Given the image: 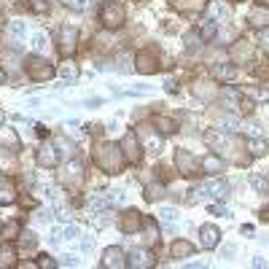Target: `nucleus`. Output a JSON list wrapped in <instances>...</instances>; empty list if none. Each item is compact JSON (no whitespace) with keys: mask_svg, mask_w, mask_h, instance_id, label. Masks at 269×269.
<instances>
[{"mask_svg":"<svg viewBox=\"0 0 269 269\" xmlns=\"http://www.w3.org/2000/svg\"><path fill=\"white\" fill-rule=\"evenodd\" d=\"M239 113H245V116H250L253 113V102L248 100V97H239V108H237Z\"/></svg>","mask_w":269,"mask_h":269,"instance_id":"obj_40","label":"nucleus"},{"mask_svg":"<svg viewBox=\"0 0 269 269\" xmlns=\"http://www.w3.org/2000/svg\"><path fill=\"white\" fill-rule=\"evenodd\" d=\"M170 3L175 5L178 11H197V8H202V0H170Z\"/></svg>","mask_w":269,"mask_h":269,"instance_id":"obj_28","label":"nucleus"},{"mask_svg":"<svg viewBox=\"0 0 269 269\" xmlns=\"http://www.w3.org/2000/svg\"><path fill=\"white\" fill-rule=\"evenodd\" d=\"M205 143H208L210 148H215V151H221V148H232V137H229L226 132H221V129H213V132L205 135Z\"/></svg>","mask_w":269,"mask_h":269,"instance_id":"obj_9","label":"nucleus"},{"mask_svg":"<svg viewBox=\"0 0 269 269\" xmlns=\"http://www.w3.org/2000/svg\"><path fill=\"white\" fill-rule=\"evenodd\" d=\"M46 46H49V41H46V35H43V32H38V35L32 38V49H35V51H43Z\"/></svg>","mask_w":269,"mask_h":269,"instance_id":"obj_41","label":"nucleus"},{"mask_svg":"<svg viewBox=\"0 0 269 269\" xmlns=\"http://www.w3.org/2000/svg\"><path fill=\"white\" fill-rule=\"evenodd\" d=\"M65 180H70V183H78V180H81V164H78V162H67V167H65Z\"/></svg>","mask_w":269,"mask_h":269,"instance_id":"obj_27","label":"nucleus"},{"mask_svg":"<svg viewBox=\"0 0 269 269\" xmlns=\"http://www.w3.org/2000/svg\"><path fill=\"white\" fill-rule=\"evenodd\" d=\"M76 264H78L76 256H62L60 259V267H76Z\"/></svg>","mask_w":269,"mask_h":269,"instance_id":"obj_48","label":"nucleus"},{"mask_svg":"<svg viewBox=\"0 0 269 269\" xmlns=\"http://www.w3.org/2000/svg\"><path fill=\"white\" fill-rule=\"evenodd\" d=\"M62 237H65V239H73V237H78V226H65V232H62Z\"/></svg>","mask_w":269,"mask_h":269,"instance_id":"obj_47","label":"nucleus"},{"mask_svg":"<svg viewBox=\"0 0 269 269\" xmlns=\"http://www.w3.org/2000/svg\"><path fill=\"white\" fill-rule=\"evenodd\" d=\"M121 162H124L121 146H116V143H102L100 151H97V164H100L105 173H119V170H121Z\"/></svg>","mask_w":269,"mask_h":269,"instance_id":"obj_1","label":"nucleus"},{"mask_svg":"<svg viewBox=\"0 0 269 269\" xmlns=\"http://www.w3.org/2000/svg\"><path fill=\"white\" fill-rule=\"evenodd\" d=\"M164 89H167V91H175L178 87H175V81H173V78H167V81H164Z\"/></svg>","mask_w":269,"mask_h":269,"instance_id":"obj_54","label":"nucleus"},{"mask_svg":"<svg viewBox=\"0 0 269 269\" xmlns=\"http://www.w3.org/2000/svg\"><path fill=\"white\" fill-rule=\"evenodd\" d=\"M175 167H178L180 175H186V178H191V175L199 173V159L191 156L188 151H183V148H178L175 151Z\"/></svg>","mask_w":269,"mask_h":269,"instance_id":"obj_4","label":"nucleus"},{"mask_svg":"<svg viewBox=\"0 0 269 269\" xmlns=\"http://www.w3.org/2000/svg\"><path fill=\"white\" fill-rule=\"evenodd\" d=\"M25 65H27V76H30L32 81H49V78L54 76L51 65L46 60H41V57H30Z\"/></svg>","mask_w":269,"mask_h":269,"instance_id":"obj_3","label":"nucleus"},{"mask_svg":"<svg viewBox=\"0 0 269 269\" xmlns=\"http://www.w3.org/2000/svg\"><path fill=\"white\" fill-rule=\"evenodd\" d=\"M3 121H5V116H3V111H0V127H3Z\"/></svg>","mask_w":269,"mask_h":269,"instance_id":"obj_57","label":"nucleus"},{"mask_svg":"<svg viewBox=\"0 0 269 269\" xmlns=\"http://www.w3.org/2000/svg\"><path fill=\"white\" fill-rule=\"evenodd\" d=\"M19 242H22V248H25V250H32L38 245V237L32 232H19Z\"/></svg>","mask_w":269,"mask_h":269,"instance_id":"obj_32","label":"nucleus"},{"mask_svg":"<svg viewBox=\"0 0 269 269\" xmlns=\"http://www.w3.org/2000/svg\"><path fill=\"white\" fill-rule=\"evenodd\" d=\"M248 151H250V156H267L269 143H267V140H261V137H253V140L248 143Z\"/></svg>","mask_w":269,"mask_h":269,"instance_id":"obj_21","label":"nucleus"},{"mask_svg":"<svg viewBox=\"0 0 269 269\" xmlns=\"http://www.w3.org/2000/svg\"><path fill=\"white\" fill-rule=\"evenodd\" d=\"M218 239H221V232H218V229H215V226H202V229H199V242H202V248L205 250H213L215 248V245H218Z\"/></svg>","mask_w":269,"mask_h":269,"instance_id":"obj_10","label":"nucleus"},{"mask_svg":"<svg viewBox=\"0 0 269 269\" xmlns=\"http://www.w3.org/2000/svg\"><path fill=\"white\" fill-rule=\"evenodd\" d=\"M121 153H124V159H127V162H140L143 148H140V140L135 137V132H127V135H124V140H121Z\"/></svg>","mask_w":269,"mask_h":269,"instance_id":"obj_5","label":"nucleus"},{"mask_svg":"<svg viewBox=\"0 0 269 269\" xmlns=\"http://www.w3.org/2000/svg\"><path fill=\"white\" fill-rule=\"evenodd\" d=\"M170 253H173L175 259H188V256L194 253V245L186 242V239H175L173 248H170Z\"/></svg>","mask_w":269,"mask_h":269,"instance_id":"obj_15","label":"nucleus"},{"mask_svg":"<svg viewBox=\"0 0 269 269\" xmlns=\"http://www.w3.org/2000/svg\"><path fill=\"white\" fill-rule=\"evenodd\" d=\"M186 49H188V51L202 49V38H199V32H191V35H186Z\"/></svg>","mask_w":269,"mask_h":269,"instance_id":"obj_36","label":"nucleus"},{"mask_svg":"<svg viewBox=\"0 0 269 269\" xmlns=\"http://www.w3.org/2000/svg\"><path fill=\"white\" fill-rule=\"evenodd\" d=\"M38 267L41 269H54V267H60V261L49 259V256H41V259H38Z\"/></svg>","mask_w":269,"mask_h":269,"instance_id":"obj_42","label":"nucleus"},{"mask_svg":"<svg viewBox=\"0 0 269 269\" xmlns=\"http://www.w3.org/2000/svg\"><path fill=\"white\" fill-rule=\"evenodd\" d=\"M159 215H162V221L167 224V229H173V224L178 221V213H175L173 208H162V213H159Z\"/></svg>","mask_w":269,"mask_h":269,"instance_id":"obj_34","label":"nucleus"},{"mask_svg":"<svg viewBox=\"0 0 269 269\" xmlns=\"http://www.w3.org/2000/svg\"><path fill=\"white\" fill-rule=\"evenodd\" d=\"M153 124H156L164 135H173L175 129H178V124H175L173 119H167V116H156V119H153Z\"/></svg>","mask_w":269,"mask_h":269,"instance_id":"obj_25","label":"nucleus"},{"mask_svg":"<svg viewBox=\"0 0 269 269\" xmlns=\"http://www.w3.org/2000/svg\"><path fill=\"white\" fill-rule=\"evenodd\" d=\"M127 261H124V250L121 248H108L105 253H102V267L105 269H119V267H124Z\"/></svg>","mask_w":269,"mask_h":269,"instance_id":"obj_12","label":"nucleus"},{"mask_svg":"<svg viewBox=\"0 0 269 269\" xmlns=\"http://www.w3.org/2000/svg\"><path fill=\"white\" fill-rule=\"evenodd\" d=\"M16 202V191L8 180H0V205H11Z\"/></svg>","mask_w":269,"mask_h":269,"instance_id":"obj_20","label":"nucleus"},{"mask_svg":"<svg viewBox=\"0 0 269 269\" xmlns=\"http://www.w3.org/2000/svg\"><path fill=\"white\" fill-rule=\"evenodd\" d=\"M46 3H51V0H46Z\"/></svg>","mask_w":269,"mask_h":269,"instance_id":"obj_59","label":"nucleus"},{"mask_svg":"<svg viewBox=\"0 0 269 269\" xmlns=\"http://www.w3.org/2000/svg\"><path fill=\"white\" fill-rule=\"evenodd\" d=\"M239 97H242V94H239L237 89H224V91H221V102H224L229 111H237V108H239Z\"/></svg>","mask_w":269,"mask_h":269,"instance_id":"obj_18","label":"nucleus"},{"mask_svg":"<svg viewBox=\"0 0 269 269\" xmlns=\"http://www.w3.org/2000/svg\"><path fill=\"white\" fill-rule=\"evenodd\" d=\"M94 0H67V8L70 11H87Z\"/></svg>","mask_w":269,"mask_h":269,"instance_id":"obj_38","label":"nucleus"},{"mask_svg":"<svg viewBox=\"0 0 269 269\" xmlns=\"http://www.w3.org/2000/svg\"><path fill=\"white\" fill-rule=\"evenodd\" d=\"M210 213L213 215H229V210L224 208V205H210Z\"/></svg>","mask_w":269,"mask_h":269,"instance_id":"obj_50","label":"nucleus"},{"mask_svg":"<svg viewBox=\"0 0 269 269\" xmlns=\"http://www.w3.org/2000/svg\"><path fill=\"white\" fill-rule=\"evenodd\" d=\"M137 70L140 73H153L156 70V54H153V49H146L137 54Z\"/></svg>","mask_w":269,"mask_h":269,"instance_id":"obj_13","label":"nucleus"},{"mask_svg":"<svg viewBox=\"0 0 269 269\" xmlns=\"http://www.w3.org/2000/svg\"><path fill=\"white\" fill-rule=\"evenodd\" d=\"M100 22L105 27H121L124 25V5L121 3H113V0H105L100 8Z\"/></svg>","mask_w":269,"mask_h":269,"instance_id":"obj_2","label":"nucleus"},{"mask_svg":"<svg viewBox=\"0 0 269 269\" xmlns=\"http://www.w3.org/2000/svg\"><path fill=\"white\" fill-rule=\"evenodd\" d=\"M188 194H191V197H188V202L194 205V202H202V199L208 197V188H205V186H197V188H191Z\"/></svg>","mask_w":269,"mask_h":269,"instance_id":"obj_37","label":"nucleus"},{"mask_svg":"<svg viewBox=\"0 0 269 269\" xmlns=\"http://www.w3.org/2000/svg\"><path fill=\"white\" fill-rule=\"evenodd\" d=\"M159 197H164V188L162 186H148L146 188V199H148V202H153V199H159Z\"/></svg>","mask_w":269,"mask_h":269,"instance_id":"obj_39","label":"nucleus"},{"mask_svg":"<svg viewBox=\"0 0 269 269\" xmlns=\"http://www.w3.org/2000/svg\"><path fill=\"white\" fill-rule=\"evenodd\" d=\"M60 76L65 78V81H76V78H78V65H76V62H62Z\"/></svg>","mask_w":269,"mask_h":269,"instance_id":"obj_24","label":"nucleus"},{"mask_svg":"<svg viewBox=\"0 0 269 269\" xmlns=\"http://www.w3.org/2000/svg\"><path fill=\"white\" fill-rule=\"evenodd\" d=\"M250 22H253V25H261V11H253V14H250Z\"/></svg>","mask_w":269,"mask_h":269,"instance_id":"obj_53","label":"nucleus"},{"mask_svg":"<svg viewBox=\"0 0 269 269\" xmlns=\"http://www.w3.org/2000/svg\"><path fill=\"white\" fill-rule=\"evenodd\" d=\"M261 5H267V8H269V0H261Z\"/></svg>","mask_w":269,"mask_h":269,"instance_id":"obj_58","label":"nucleus"},{"mask_svg":"<svg viewBox=\"0 0 269 269\" xmlns=\"http://www.w3.org/2000/svg\"><path fill=\"white\" fill-rule=\"evenodd\" d=\"M89 205H91V210H94V213H105V210H108V205H111V199H105V197H97V194H91Z\"/></svg>","mask_w":269,"mask_h":269,"instance_id":"obj_31","label":"nucleus"},{"mask_svg":"<svg viewBox=\"0 0 269 269\" xmlns=\"http://www.w3.org/2000/svg\"><path fill=\"white\" fill-rule=\"evenodd\" d=\"M14 259H16L14 248L11 245H0V267H14Z\"/></svg>","mask_w":269,"mask_h":269,"instance_id":"obj_26","label":"nucleus"},{"mask_svg":"<svg viewBox=\"0 0 269 269\" xmlns=\"http://www.w3.org/2000/svg\"><path fill=\"white\" fill-rule=\"evenodd\" d=\"M199 38H202V41H210V38H215L218 35V25H215V22H202V27H199Z\"/></svg>","mask_w":269,"mask_h":269,"instance_id":"obj_23","label":"nucleus"},{"mask_svg":"<svg viewBox=\"0 0 269 269\" xmlns=\"http://www.w3.org/2000/svg\"><path fill=\"white\" fill-rule=\"evenodd\" d=\"M137 226H140V213H137V210H127V213L119 218V229L127 232V234H132Z\"/></svg>","mask_w":269,"mask_h":269,"instance_id":"obj_14","label":"nucleus"},{"mask_svg":"<svg viewBox=\"0 0 269 269\" xmlns=\"http://www.w3.org/2000/svg\"><path fill=\"white\" fill-rule=\"evenodd\" d=\"M259 41H261V49L269 51V27H261V35H259Z\"/></svg>","mask_w":269,"mask_h":269,"instance_id":"obj_45","label":"nucleus"},{"mask_svg":"<svg viewBox=\"0 0 269 269\" xmlns=\"http://www.w3.org/2000/svg\"><path fill=\"white\" fill-rule=\"evenodd\" d=\"M194 94L202 97V100H213V97H215V87H213V84H197V87H194Z\"/></svg>","mask_w":269,"mask_h":269,"instance_id":"obj_30","label":"nucleus"},{"mask_svg":"<svg viewBox=\"0 0 269 269\" xmlns=\"http://www.w3.org/2000/svg\"><path fill=\"white\" fill-rule=\"evenodd\" d=\"M91 248H94V239H91V237H84V242H81V250H84V253H89Z\"/></svg>","mask_w":269,"mask_h":269,"instance_id":"obj_51","label":"nucleus"},{"mask_svg":"<svg viewBox=\"0 0 269 269\" xmlns=\"http://www.w3.org/2000/svg\"><path fill=\"white\" fill-rule=\"evenodd\" d=\"M57 162H60L57 146L54 143H43V146L38 148V164H41V167H57Z\"/></svg>","mask_w":269,"mask_h":269,"instance_id":"obj_6","label":"nucleus"},{"mask_svg":"<svg viewBox=\"0 0 269 269\" xmlns=\"http://www.w3.org/2000/svg\"><path fill=\"white\" fill-rule=\"evenodd\" d=\"M250 94H253L256 100H264V102H267V100H269V87H267V89H261V87H259V89H250Z\"/></svg>","mask_w":269,"mask_h":269,"instance_id":"obj_44","label":"nucleus"},{"mask_svg":"<svg viewBox=\"0 0 269 269\" xmlns=\"http://www.w3.org/2000/svg\"><path fill=\"white\" fill-rule=\"evenodd\" d=\"M199 167L210 175H218V173H224V159L215 156V153H205V156L199 159Z\"/></svg>","mask_w":269,"mask_h":269,"instance_id":"obj_11","label":"nucleus"},{"mask_svg":"<svg viewBox=\"0 0 269 269\" xmlns=\"http://www.w3.org/2000/svg\"><path fill=\"white\" fill-rule=\"evenodd\" d=\"M210 11H213L215 16H229V5H221V3H213V5H210Z\"/></svg>","mask_w":269,"mask_h":269,"instance_id":"obj_43","label":"nucleus"},{"mask_svg":"<svg viewBox=\"0 0 269 269\" xmlns=\"http://www.w3.org/2000/svg\"><path fill=\"white\" fill-rule=\"evenodd\" d=\"M146 148H148L151 153H159V151H162V137L153 135L151 129H148V132H146Z\"/></svg>","mask_w":269,"mask_h":269,"instance_id":"obj_29","label":"nucleus"},{"mask_svg":"<svg viewBox=\"0 0 269 269\" xmlns=\"http://www.w3.org/2000/svg\"><path fill=\"white\" fill-rule=\"evenodd\" d=\"M213 73H215V78H221V81H237L239 78V70L232 67V65H215Z\"/></svg>","mask_w":269,"mask_h":269,"instance_id":"obj_16","label":"nucleus"},{"mask_svg":"<svg viewBox=\"0 0 269 269\" xmlns=\"http://www.w3.org/2000/svg\"><path fill=\"white\" fill-rule=\"evenodd\" d=\"M205 188H208L210 197H218V199L229 197V183L226 180H210V183H205Z\"/></svg>","mask_w":269,"mask_h":269,"instance_id":"obj_17","label":"nucleus"},{"mask_svg":"<svg viewBox=\"0 0 269 269\" xmlns=\"http://www.w3.org/2000/svg\"><path fill=\"white\" fill-rule=\"evenodd\" d=\"M250 135H253V137H259V135H264V127H261V124L259 121H250Z\"/></svg>","mask_w":269,"mask_h":269,"instance_id":"obj_49","label":"nucleus"},{"mask_svg":"<svg viewBox=\"0 0 269 269\" xmlns=\"http://www.w3.org/2000/svg\"><path fill=\"white\" fill-rule=\"evenodd\" d=\"M3 81H5V70L0 67V84H3Z\"/></svg>","mask_w":269,"mask_h":269,"instance_id":"obj_56","label":"nucleus"},{"mask_svg":"<svg viewBox=\"0 0 269 269\" xmlns=\"http://www.w3.org/2000/svg\"><path fill=\"white\" fill-rule=\"evenodd\" d=\"M250 183H253V188L259 194H269V180H264L261 175H250Z\"/></svg>","mask_w":269,"mask_h":269,"instance_id":"obj_33","label":"nucleus"},{"mask_svg":"<svg viewBox=\"0 0 269 269\" xmlns=\"http://www.w3.org/2000/svg\"><path fill=\"white\" fill-rule=\"evenodd\" d=\"M218 124H221V129H226V132H237L242 124H239V119L237 116H232V113H226V116H221L218 119Z\"/></svg>","mask_w":269,"mask_h":269,"instance_id":"obj_22","label":"nucleus"},{"mask_svg":"<svg viewBox=\"0 0 269 269\" xmlns=\"http://www.w3.org/2000/svg\"><path fill=\"white\" fill-rule=\"evenodd\" d=\"M19 232H22L19 221H11V224H5V229H3V237H5V239H14Z\"/></svg>","mask_w":269,"mask_h":269,"instance_id":"obj_35","label":"nucleus"},{"mask_svg":"<svg viewBox=\"0 0 269 269\" xmlns=\"http://www.w3.org/2000/svg\"><path fill=\"white\" fill-rule=\"evenodd\" d=\"M232 57L234 60H250V57H253V49L248 46V41H237L232 46Z\"/></svg>","mask_w":269,"mask_h":269,"instance_id":"obj_19","label":"nucleus"},{"mask_svg":"<svg viewBox=\"0 0 269 269\" xmlns=\"http://www.w3.org/2000/svg\"><path fill=\"white\" fill-rule=\"evenodd\" d=\"M32 8H35V11H46V8H49V3H41V0H32Z\"/></svg>","mask_w":269,"mask_h":269,"instance_id":"obj_52","label":"nucleus"},{"mask_svg":"<svg viewBox=\"0 0 269 269\" xmlns=\"http://www.w3.org/2000/svg\"><path fill=\"white\" fill-rule=\"evenodd\" d=\"M76 41H78V30L65 25L60 30V49H62V54H73V51H76Z\"/></svg>","mask_w":269,"mask_h":269,"instance_id":"obj_7","label":"nucleus"},{"mask_svg":"<svg viewBox=\"0 0 269 269\" xmlns=\"http://www.w3.org/2000/svg\"><path fill=\"white\" fill-rule=\"evenodd\" d=\"M25 183H27V186H32V183H35V175H32V173H25Z\"/></svg>","mask_w":269,"mask_h":269,"instance_id":"obj_55","label":"nucleus"},{"mask_svg":"<svg viewBox=\"0 0 269 269\" xmlns=\"http://www.w3.org/2000/svg\"><path fill=\"white\" fill-rule=\"evenodd\" d=\"M129 267H135V269H148V267H153L156 264V259H153L148 250H143V248H135L132 253H129V261H127Z\"/></svg>","mask_w":269,"mask_h":269,"instance_id":"obj_8","label":"nucleus"},{"mask_svg":"<svg viewBox=\"0 0 269 269\" xmlns=\"http://www.w3.org/2000/svg\"><path fill=\"white\" fill-rule=\"evenodd\" d=\"M11 35L22 38V35H25V25H22V22H14V25H11Z\"/></svg>","mask_w":269,"mask_h":269,"instance_id":"obj_46","label":"nucleus"}]
</instances>
